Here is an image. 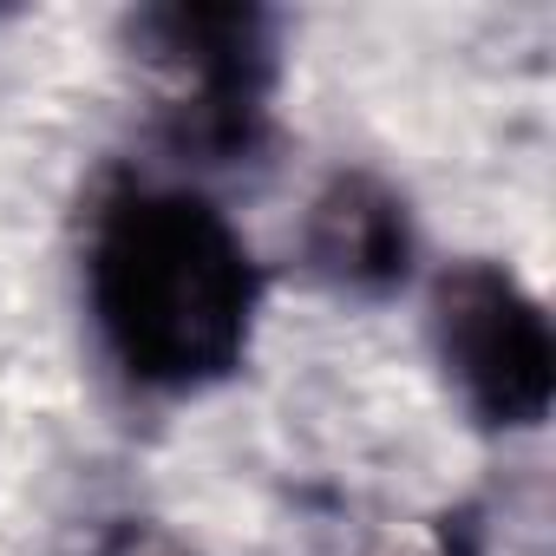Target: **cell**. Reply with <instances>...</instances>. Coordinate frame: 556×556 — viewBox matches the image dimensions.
<instances>
[{
    "instance_id": "1",
    "label": "cell",
    "mask_w": 556,
    "mask_h": 556,
    "mask_svg": "<svg viewBox=\"0 0 556 556\" xmlns=\"http://www.w3.org/2000/svg\"><path fill=\"white\" fill-rule=\"evenodd\" d=\"M86 295L112 361L138 387L197 393L242 367L262 268L210 197L125 184L92 216Z\"/></svg>"
},
{
    "instance_id": "2",
    "label": "cell",
    "mask_w": 556,
    "mask_h": 556,
    "mask_svg": "<svg viewBox=\"0 0 556 556\" xmlns=\"http://www.w3.org/2000/svg\"><path fill=\"white\" fill-rule=\"evenodd\" d=\"M131 53L164 73V144L190 164H249L268 138V92L282 73L275 21L236 0H170L125 21Z\"/></svg>"
},
{
    "instance_id": "3",
    "label": "cell",
    "mask_w": 556,
    "mask_h": 556,
    "mask_svg": "<svg viewBox=\"0 0 556 556\" xmlns=\"http://www.w3.org/2000/svg\"><path fill=\"white\" fill-rule=\"evenodd\" d=\"M432 354L458 406L491 432L543 426L556 393V341L543 302L504 262H458L432 289Z\"/></svg>"
},
{
    "instance_id": "4",
    "label": "cell",
    "mask_w": 556,
    "mask_h": 556,
    "mask_svg": "<svg viewBox=\"0 0 556 556\" xmlns=\"http://www.w3.org/2000/svg\"><path fill=\"white\" fill-rule=\"evenodd\" d=\"M302 262L334 295H393L413 275V210L374 170H341L321 184L302 223Z\"/></svg>"
},
{
    "instance_id": "5",
    "label": "cell",
    "mask_w": 556,
    "mask_h": 556,
    "mask_svg": "<svg viewBox=\"0 0 556 556\" xmlns=\"http://www.w3.org/2000/svg\"><path fill=\"white\" fill-rule=\"evenodd\" d=\"M92 556H190L164 523H151V517H118V523H105V536L92 543Z\"/></svg>"
}]
</instances>
